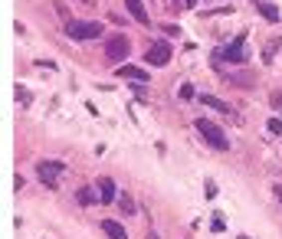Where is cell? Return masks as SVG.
Wrapping results in <instances>:
<instances>
[{
    "label": "cell",
    "instance_id": "cell-1",
    "mask_svg": "<svg viewBox=\"0 0 282 239\" xmlns=\"http://www.w3.org/2000/svg\"><path fill=\"white\" fill-rule=\"evenodd\" d=\"M197 131H200V138H204L210 148H217V151H227L230 141H227V131L220 125H213L210 118H197Z\"/></svg>",
    "mask_w": 282,
    "mask_h": 239
},
{
    "label": "cell",
    "instance_id": "cell-2",
    "mask_svg": "<svg viewBox=\"0 0 282 239\" xmlns=\"http://www.w3.org/2000/svg\"><path fill=\"white\" fill-rule=\"evenodd\" d=\"M128 49H132L128 36L115 33V36H109V40H105V59H109V63H122V59H128Z\"/></svg>",
    "mask_w": 282,
    "mask_h": 239
},
{
    "label": "cell",
    "instance_id": "cell-3",
    "mask_svg": "<svg viewBox=\"0 0 282 239\" xmlns=\"http://www.w3.org/2000/svg\"><path fill=\"white\" fill-rule=\"evenodd\" d=\"M72 40H99L102 36V23H92V20H76V23L66 26Z\"/></svg>",
    "mask_w": 282,
    "mask_h": 239
},
{
    "label": "cell",
    "instance_id": "cell-4",
    "mask_svg": "<svg viewBox=\"0 0 282 239\" xmlns=\"http://www.w3.org/2000/svg\"><path fill=\"white\" fill-rule=\"evenodd\" d=\"M217 59H227V63H250V49H246L243 40H233V43L217 49Z\"/></svg>",
    "mask_w": 282,
    "mask_h": 239
},
{
    "label": "cell",
    "instance_id": "cell-5",
    "mask_svg": "<svg viewBox=\"0 0 282 239\" xmlns=\"http://www.w3.org/2000/svg\"><path fill=\"white\" fill-rule=\"evenodd\" d=\"M144 63L154 66V69H157V66H167V63H171V46H167V40H157L154 46L144 53Z\"/></svg>",
    "mask_w": 282,
    "mask_h": 239
},
{
    "label": "cell",
    "instance_id": "cell-6",
    "mask_svg": "<svg viewBox=\"0 0 282 239\" xmlns=\"http://www.w3.org/2000/svg\"><path fill=\"white\" fill-rule=\"evenodd\" d=\"M36 170H39V180L43 183H49V187H56V177L63 174V160H39L36 164Z\"/></svg>",
    "mask_w": 282,
    "mask_h": 239
},
{
    "label": "cell",
    "instance_id": "cell-7",
    "mask_svg": "<svg viewBox=\"0 0 282 239\" xmlns=\"http://www.w3.org/2000/svg\"><path fill=\"white\" fill-rule=\"evenodd\" d=\"M197 98H200V105H207V108H213V112H220V115H227V118H233L236 125H240V118H236V112H233V108H230L227 102H220V98L207 95V92H204V95H197Z\"/></svg>",
    "mask_w": 282,
    "mask_h": 239
},
{
    "label": "cell",
    "instance_id": "cell-8",
    "mask_svg": "<svg viewBox=\"0 0 282 239\" xmlns=\"http://www.w3.org/2000/svg\"><path fill=\"white\" fill-rule=\"evenodd\" d=\"M95 190H99V197H102V203H115V200H118V190H115V180H112V177H102Z\"/></svg>",
    "mask_w": 282,
    "mask_h": 239
},
{
    "label": "cell",
    "instance_id": "cell-9",
    "mask_svg": "<svg viewBox=\"0 0 282 239\" xmlns=\"http://www.w3.org/2000/svg\"><path fill=\"white\" fill-rule=\"evenodd\" d=\"M125 7H128V13H132L141 26L151 23V16H148V10H144V3H141V0H125Z\"/></svg>",
    "mask_w": 282,
    "mask_h": 239
},
{
    "label": "cell",
    "instance_id": "cell-10",
    "mask_svg": "<svg viewBox=\"0 0 282 239\" xmlns=\"http://www.w3.org/2000/svg\"><path fill=\"white\" fill-rule=\"evenodd\" d=\"M115 72L122 76V79H128V82H148V72L138 69V66H118Z\"/></svg>",
    "mask_w": 282,
    "mask_h": 239
},
{
    "label": "cell",
    "instance_id": "cell-11",
    "mask_svg": "<svg viewBox=\"0 0 282 239\" xmlns=\"http://www.w3.org/2000/svg\"><path fill=\"white\" fill-rule=\"evenodd\" d=\"M230 82H233V85H243V88H253V85H256V72H253V69L230 72Z\"/></svg>",
    "mask_w": 282,
    "mask_h": 239
},
{
    "label": "cell",
    "instance_id": "cell-12",
    "mask_svg": "<svg viewBox=\"0 0 282 239\" xmlns=\"http://www.w3.org/2000/svg\"><path fill=\"white\" fill-rule=\"evenodd\" d=\"M102 233L109 239H128V230L118 223V220H102Z\"/></svg>",
    "mask_w": 282,
    "mask_h": 239
},
{
    "label": "cell",
    "instance_id": "cell-13",
    "mask_svg": "<svg viewBox=\"0 0 282 239\" xmlns=\"http://www.w3.org/2000/svg\"><path fill=\"white\" fill-rule=\"evenodd\" d=\"M256 7H259V13H263V20H269V23H279V20H282L279 7H276V3H269V0H259Z\"/></svg>",
    "mask_w": 282,
    "mask_h": 239
},
{
    "label": "cell",
    "instance_id": "cell-14",
    "mask_svg": "<svg viewBox=\"0 0 282 239\" xmlns=\"http://www.w3.org/2000/svg\"><path fill=\"white\" fill-rule=\"evenodd\" d=\"M76 200L82 203V207H92V203H99L102 197H99V190H92V187H82V190L76 193Z\"/></svg>",
    "mask_w": 282,
    "mask_h": 239
},
{
    "label": "cell",
    "instance_id": "cell-15",
    "mask_svg": "<svg viewBox=\"0 0 282 239\" xmlns=\"http://www.w3.org/2000/svg\"><path fill=\"white\" fill-rule=\"evenodd\" d=\"M279 46H282V40H269V46H266V53H263V59L269 63V59H273L276 53H279Z\"/></svg>",
    "mask_w": 282,
    "mask_h": 239
},
{
    "label": "cell",
    "instance_id": "cell-16",
    "mask_svg": "<svg viewBox=\"0 0 282 239\" xmlns=\"http://www.w3.org/2000/svg\"><path fill=\"white\" fill-rule=\"evenodd\" d=\"M118 207H122V213H135V200L132 197H122V200H118Z\"/></svg>",
    "mask_w": 282,
    "mask_h": 239
},
{
    "label": "cell",
    "instance_id": "cell-17",
    "mask_svg": "<svg viewBox=\"0 0 282 239\" xmlns=\"http://www.w3.org/2000/svg\"><path fill=\"white\" fill-rule=\"evenodd\" d=\"M269 135H282V118H269Z\"/></svg>",
    "mask_w": 282,
    "mask_h": 239
},
{
    "label": "cell",
    "instance_id": "cell-18",
    "mask_svg": "<svg viewBox=\"0 0 282 239\" xmlns=\"http://www.w3.org/2000/svg\"><path fill=\"white\" fill-rule=\"evenodd\" d=\"M16 102H20V105H30V92H26L23 85H16Z\"/></svg>",
    "mask_w": 282,
    "mask_h": 239
},
{
    "label": "cell",
    "instance_id": "cell-19",
    "mask_svg": "<svg viewBox=\"0 0 282 239\" xmlns=\"http://www.w3.org/2000/svg\"><path fill=\"white\" fill-rule=\"evenodd\" d=\"M204 193H207V200H213V197H217V183L207 180V183H204Z\"/></svg>",
    "mask_w": 282,
    "mask_h": 239
},
{
    "label": "cell",
    "instance_id": "cell-20",
    "mask_svg": "<svg viewBox=\"0 0 282 239\" xmlns=\"http://www.w3.org/2000/svg\"><path fill=\"white\" fill-rule=\"evenodd\" d=\"M210 230H213V233H223V230H227V223H223V220H220V216H213V223H210Z\"/></svg>",
    "mask_w": 282,
    "mask_h": 239
},
{
    "label": "cell",
    "instance_id": "cell-21",
    "mask_svg": "<svg viewBox=\"0 0 282 239\" xmlns=\"http://www.w3.org/2000/svg\"><path fill=\"white\" fill-rule=\"evenodd\" d=\"M161 30H164L167 36H180V26H174V23H164V26H161Z\"/></svg>",
    "mask_w": 282,
    "mask_h": 239
},
{
    "label": "cell",
    "instance_id": "cell-22",
    "mask_svg": "<svg viewBox=\"0 0 282 239\" xmlns=\"http://www.w3.org/2000/svg\"><path fill=\"white\" fill-rule=\"evenodd\" d=\"M180 98H194V85L184 82V85H180Z\"/></svg>",
    "mask_w": 282,
    "mask_h": 239
},
{
    "label": "cell",
    "instance_id": "cell-23",
    "mask_svg": "<svg viewBox=\"0 0 282 239\" xmlns=\"http://www.w3.org/2000/svg\"><path fill=\"white\" fill-rule=\"evenodd\" d=\"M269 102H273V108H282V92H273V95H269Z\"/></svg>",
    "mask_w": 282,
    "mask_h": 239
},
{
    "label": "cell",
    "instance_id": "cell-24",
    "mask_svg": "<svg viewBox=\"0 0 282 239\" xmlns=\"http://www.w3.org/2000/svg\"><path fill=\"white\" fill-rule=\"evenodd\" d=\"M180 3H184V7H187V10H190V7H194V3H197V0H180Z\"/></svg>",
    "mask_w": 282,
    "mask_h": 239
},
{
    "label": "cell",
    "instance_id": "cell-25",
    "mask_svg": "<svg viewBox=\"0 0 282 239\" xmlns=\"http://www.w3.org/2000/svg\"><path fill=\"white\" fill-rule=\"evenodd\" d=\"M276 197H279V200H282V187H276Z\"/></svg>",
    "mask_w": 282,
    "mask_h": 239
},
{
    "label": "cell",
    "instance_id": "cell-26",
    "mask_svg": "<svg viewBox=\"0 0 282 239\" xmlns=\"http://www.w3.org/2000/svg\"><path fill=\"white\" fill-rule=\"evenodd\" d=\"M82 3H89V7H92V3H95V0H82Z\"/></svg>",
    "mask_w": 282,
    "mask_h": 239
},
{
    "label": "cell",
    "instance_id": "cell-27",
    "mask_svg": "<svg viewBox=\"0 0 282 239\" xmlns=\"http://www.w3.org/2000/svg\"><path fill=\"white\" fill-rule=\"evenodd\" d=\"M148 239H157V236H154V233H151V236H148Z\"/></svg>",
    "mask_w": 282,
    "mask_h": 239
},
{
    "label": "cell",
    "instance_id": "cell-28",
    "mask_svg": "<svg viewBox=\"0 0 282 239\" xmlns=\"http://www.w3.org/2000/svg\"><path fill=\"white\" fill-rule=\"evenodd\" d=\"M207 3H213V0H207Z\"/></svg>",
    "mask_w": 282,
    "mask_h": 239
}]
</instances>
